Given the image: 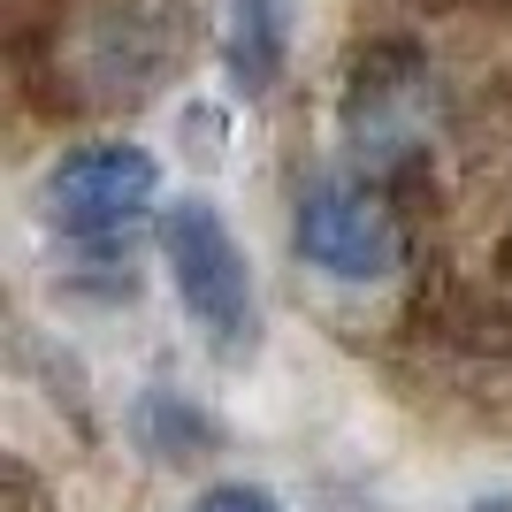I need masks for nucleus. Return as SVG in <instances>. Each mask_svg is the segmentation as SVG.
<instances>
[{"label": "nucleus", "instance_id": "f257e3e1", "mask_svg": "<svg viewBox=\"0 0 512 512\" xmlns=\"http://www.w3.org/2000/svg\"><path fill=\"white\" fill-rule=\"evenodd\" d=\"M161 253H169V283L184 314L207 329V344L222 352H245L253 344V276H245V253H237L230 222L207 207V199H184L161 230Z\"/></svg>", "mask_w": 512, "mask_h": 512}, {"label": "nucleus", "instance_id": "f03ea898", "mask_svg": "<svg viewBox=\"0 0 512 512\" xmlns=\"http://www.w3.org/2000/svg\"><path fill=\"white\" fill-rule=\"evenodd\" d=\"M161 199V169L146 146H77L46 176V214L69 237H130Z\"/></svg>", "mask_w": 512, "mask_h": 512}, {"label": "nucleus", "instance_id": "20e7f679", "mask_svg": "<svg viewBox=\"0 0 512 512\" xmlns=\"http://www.w3.org/2000/svg\"><path fill=\"white\" fill-rule=\"evenodd\" d=\"M222 39H230V77L245 92H268L283 69V46H291V0H230L222 8Z\"/></svg>", "mask_w": 512, "mask_h": 512}, {"label": "nucleus", "instance_id": "39448f33", "mask_svg": "<svg viewBox=\"0 0 512 512\" xmlns=\"http://www.w3.org/2000/svg\"><path fill=\"white\" fill-rule=\"evenodd\" d=\"M192 512H283L268 490H253V482H222V490H207Z\"/></svg>", "mask_w": 512, "mask_h": 512}, {"label": "nucleus", "instance_id": "7ed1b4c3", "mask_svg": "<svg viewBox=\"0 0 512 512\" xmlns=\"http://www.w3.org/2000/svg\"><path fill=\"white\" fill-rule=\"evenodd\" d=\"M299 253L337 283H375L398 268V222L375 192L321 184V192L299 199Z\"/></svg>", "mask_w": 512, "mask_h": 512}]
</instances>
